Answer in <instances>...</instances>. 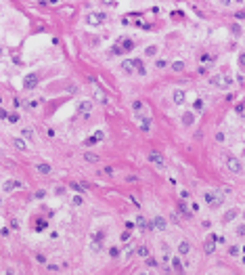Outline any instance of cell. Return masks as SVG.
Instances as JSON below:
<instances>
[{
    "instance_id": "cell-1",
    "label": "cell",
    "mask_w": 245,
    "mask_h": 275,
    "mask_svg": "<svg viewBox=\"0 0 245 275\" xmlns=\"http://www.w3.org/2000/svg\"><path fill=\"white\" fill-rule=\"evenodd\" d=\"M147 162L153 164V166H157L159 170L165 168V157H163L161 151H157V149H149V151H147Z\"/></svg>"
},
{
    "instance_id": "cell-2",
    "label": "cell",
    "mask_w": 245,
    "mask_h": 275,
    "mask_svg": "<svg viewBox=\"0 0 245 275\" xmlns=\"http://www.w3.org/2000/svg\"><path fill=\"white\" fill-rule=\"evenodd\" d=\"M203 202L208 204L210 208H220L222 202H224V197H222L220 193H216V191H205L203 193Z\"/></svg>"
},
{
    "instance_id": "cell-3",
    "label": "cell",
    "mask_w": 245,
    "mask_h": 275,
    "mask_svg": "<svg viewBox=\"0 0 245 275\" xmlns=\"http://www.w3.org/2000/svg\"><path fill=\"white\" fill-rule=\"evenodd\" d=\"M226 168L233 172V174H241L243 172V166H241V162L237 160L235 156H226Z\"/></svg>"
},
{
    "instance_id": "cell-4",
    "label": "cell",
    "mask_w": 245,
    "mask_h": 275,
    "mask_svg": "<svg viewBox=\"0 0 245 275\" xmlns=\"http://www.w3.org/2000/svg\"><path fill=\"white\" fill-rule=\"evenodd\" d=\"M172 103H174V105H185V103H187V93H185L182 88H174V93H172Z\"/></svg>"
},
{
    "instance_id": "cell-5",
    "label": "cell",
    "mask_w": 245,
    "mask_h": 275,
    "mask_svg": "<svg viewBox=\"0 0 245 275\" xmlns=\"http://www.w3.org/2000/svg\"><path fill=\"white\" fill-rule=\"evenodd\" d=\"M105 19H107L105 13H90L86 21H88L90 25H101V23H105Z\"/></svg>"
},
{
    "instance_id": "cell-6",
    "label": "cell",
    "mask_w": 245,
    "mask_h": 275,
    "mask_svg": "<svg viewBox=\"0 0 245 275\" xmlns=\"http://www.w3.org/2000/svg\"><path fill=\"white\" fill-rule=\"evenodd\" d=\"M25 185L21 181H15V179H9L4 181V185H2V191H13V189H23Z\"/></svg>"
},
{
    "instance_id": "cell-7",
    "label": "cell",
    "mask_w": 245,
    "mask_h": 275,
    "mask_svg": "<svg viewBox=\"0 0 245 275\" xmlns=\"http://www.w3.org/2000/svg\"><path fill=\"white\" fill-rule=\"evenodd\" d=\"M136 225L142 233H147V231H153L155 229V223H147V218L145 216H136Z\"/></svg>"
},
{
    "instance_id": "cell-8",
    "label": "cell",
    "mask_w": 245,
    "mask_h": 275,
    "mask_svg": "<svg viewBox=\"0 0 245 275\" xmlns=\"http://www.w3.org/2000/svg\"><path fill=\"white\" fill-rule=\"evenodd\" d=\"M13 147H15V149H19V151H27V149H29V145L25 143V137L23 139H21V137H15V139H13Z\"/></svg>"
},
{
    "instance_id": "cell-9",
    "label": "cell",
    "mask_w": 245,
    "mask_h": 275,
    "mask_svg": "<svg viewBox=\"0 0 245 275\" xmlns=\"http://www.w3.org/2000/svg\"><path fill=\"white\" fill-rule=\"evenodd\" d=\"M36 86H38V76H36V74L27 76V78L23 80V88L25 90H32V88H36Z\"/></svg>"
},
{
    "instance_id": "cell-10",
    "label": "cell",
    "mask_w": 245,
    "mask_h": 275,
    "mask_svg": "<svg viewBox=\"0 0 245 275\" xmlns=\"http://www.w3.org/2000/svg\"><path fill=\"white\" fill-rule=\"evenodd\" d=\"M203 250H205V254H214V252H216V237H214V235L208 237V241L203 244Z\"/></svg>"
},
{
    "instance_id": "cell-11",
    "label": "cell",
    "mask_w": 245,
    "mask_h": 275,
    "mask_svg": "<svg viewBox=\"0 0 245 275\" xmlns=\"http://www.w3.org/2000/svg\"><path fill=\"white\" fill-rule=\"evenodd\" d=\"M103 139H105V132L96 130V132H94V137H90V139H86V141H84V145H88V147H90V145L99 143V141H103Z\"/></svg>"
},
{
    "instance_id": "cell-12",
    "label": "cell",
    "mask_w": 245,
    "mask_h": 275,
    "mask_svg": "<svg viewBox=\"0 0 245 275\" xmlns=\"http://www.w3.org/2000/svg\"><path fill=\"white\" fill-rule=\"evenodd\" d=\"M237 216H239V210H228V212H224V216H222V223H224V225H228V223H231V221H235V218H237Z\"/></svg>"
},
{
    "instance_id": "cell-13",
    "label": "cell",
    "mask_w": 245,
    "mask_h": 275,
    "mask_svg": "<svg viewBox=\"0 0 245 275\" xmlns=\"http://www.w3.org/2000/svg\"><path fill=\"white\" fill-rule=\"evenodd\" d=\"M136 120H138L140 122V128H142V130H149V128H151V118H149V116H136Z\"/></svg>"
},
{
    "instance_id": "cell-14",
    "label": "cell",
    "mask_w": 245,
    "mask_h": 275,
    "mask_svg": "<svg viewBox=\"0 0 245 275\" xmlns=\"http://www.w3.org/2000/svg\"><path fill=\"white\" fill-rule=\"evenodd\" d=\"M119 46L124 48V53H128L134 48V40H130V38H119Z\"/></svg>"
},
{
    "instance_id": "cell-15",
    "label": "cell",
    "mask_w": 245,
    "mask_h": 275,
    "mask_svg": "<svg viewBox=\"0 0 245 275\" xmlns=\"http://www.w3.org/2000/svg\"><path fill=\"white\" fill-rule=\"evenodd\" d=\"M153 223H155V229H157V231H165V227H168V221H165L163 216H155Z\"/></svg>"
},
{
    "instance_id": "cell-16",
    "label": "cell",
    "mask_w": 245,
    "mask_h": 275,
    "mask_svg": "<svg viewBox=\"0 0 245 275\" xmlns=\"http://www.w3.org/2000/svg\"><path fill=\"white\" fill-rule=\"evenodd\" d=\"M189 252H191V244H189L187 239H182V241L178 244V254H180V256H187Z\"/></svg>"
},
{
    "instance_id": "cell-17",
    "label": "cell",
    "mask_w": 245,
    "mask_h": 275,
    "mask_svg": "<svg viewBox=\"0 0 245 275\" xmlns=\"http://www.w3.org/2000/svg\"><path fill=\"white\" fill-rule=\"evenodd\" d=\"M193 122H195V116H193V111H185V114H182V126H187V128H189Z\"/></svg>"
},
{
    "instance_id": "cell-18",
    "label": "cell",
    "mask_w": 245,
    "mask_h": 275,
    "mask_svg": "<svg viewBox=\"0 0 245 275\" xmlns=\"http://www.w3.org/2000/svg\"><path fill=\"white\" fill-rule=\"evenodd\" d=\"M178 210H180V214L185 218H193V212L187 208V202H178Z\"/></svg>"
},
{
    "instance_id": "cell-19",
    "label": "cell",
    "mask_w": 245,
    "mask_h": 275,
    "mask_svg": "<svg viewBox=\"0 0 245 275\" xmlns=\"http://www.w3.org/2000/svg\"><path fill=\"white\" fill-rule=\"evenodd\" d=\"M84 160L90 162V164H96L101 157H99V153H94V151H84Z\"/></svg>"
},
{
    "instance_id": "cell-20",
    "label": "cell",
    "mask_w": 245,
    "mask_h": 275,
    "mask_svg": "<svg viewBox=\"0 0 245 275\" xmlns=\"http://www.w3.org/2000/svg\"><path fill=\"white\" fill-rule=\"evenodd\" d=\"M122 67H124V72L126 74H132V72H136V65H134V59L132 61H124V63H122Z\"/></svg>"
},
{
    "instance_id": "cell-21",
    "label": "cell",
    "mask_w": 245,
    "mask_h": 275,
    "mask_svg": "<svg viewBox=\"0 0 245 275\" xmlns=\"http://www.w3.org/2000/svg\"><path fill=\"white\" fill-rule=\"evenodd\" d=\"M90 109H92V103H90V101H80V103H78V111L90 114Z\"/></svg>"
},
{
    "instance_id": "cell-22",
    "label": "cell",
    "mask_w": 245,
    "mask_h": 275,
    "mask_svg": "<svg viewBox=\"0 0 245 275\" xmlns=\"http://www.w3.org/2000/svg\"><path fill=\"white\" fill-rule=\"evenodd\" d=\"M157 53H159V46H157V44H151V46L145 48V57H155Z\"/></svg>"
},
{
    "instance_id": "cell-23",
    "label": "cell",
    "mask_w": 245,
    "mask_h": 275,
    "mask_svg": "<svg viewBox=\"0 0 245 275\" xmlns=\"http://www.w3.org/2000/svg\"><path fill=\"white\" fill-rule=\"evenodd\" d=\"M210 84H212V86H218V88H224V84H222V76H220V74L212 76V78H210Z\"/></svg>"
},
{
    "instance_id": "cell-24",
    "label": "cell",
    "mask_w": 245,
    "mask_h": 275,
    "mask_svg": "<svg viewBox=\"0 0 245 275\" xmlns=\"http://www.w3.org/2000/svg\"><path fill=\"white\" fill-rule=\"evenodd\" d=\"M38 172H40V174H50V172H52V166H50V164H38Z\"/></svg>"
},
{
    "instance_id": "cell-25",
    "label": "cell",
    "mask_w": 245,
    "mask_h": 275,
    "mask_svg": "<svg viewBox=\"0 0 245 275\" xmlns=\"http://www.w3.org/2000/svg\"><path fill=\"white\" fill-rule=\"evenodd\" d=\"M172 72H176V74L185 72V61H174L172 63Z\"/></svg>"
},
{
    "instance_id": "cell-26",
    "label": "cell",
    "mask_w": 245,
    "mask_h": 275,
    "mask_svg": "<svg viewBox=\"0 0 245 275\" xmlns=\"http://www.w3.org/2000/svg\"><path fill=\"white\" fill-rule=\"evenodd\" d=\"M94 99H99L101 103H109V99H107V97L103 95V93H101L99 88H94Z\"/></svg>"
},
{
    "instance_id": "cell-27",
    "label": "cell",
    "mask_w": 245,
    "mask_h": 275,
    "mask_svg": "<svg viewBox=\"0 0 245 275\" xmlns=\"http://www.w3.org/2000/svg\"><path fill=\"white\" fill-rule=\"evenodd\" d=\"M92 241H94V244H103V241H105V233H103V231H99V233H94Z\"/></svg>"
},
{
    "instance_id": "cell-28",
    "label": "cell",
    "mask_w": 245,
    "mask_h": 275,
    "mask_svg": "<svg viewBox=\"0 0 245 275\" xmlns=\"http://www.w3.org/2000/svg\"><path fill=\"white\" fill-rule=\"evenodd\" d=\"M136 254L142 256V258H147V256H149V248H147V246H140L138 250H136Z\"/></svg>"
},
{
    "instance_id": "cell-29",
    "label": "cell",
    "mask_w": 245,
    "mask_h": 275,
    "mask_svg": "<svg viewBox=\"0 0 245 275\" xmlns=\"http://www.w3.org/2000/svg\"><path fill=\"white\" fill-rule=\"evenodd\" d=\"M205 107V103H203V99H197V101H195V103H193V109H195V111H201V109Z\"/></svg>"
},
{
    "instance_id": "cell-30",
    "label": "cell",
    "mask_w": 245,
    "mask_h": 275,
    "mask_svg": "<svg viewBox=\"0 0 245 275\" xmlns=\"http://www.w3.org/2000/svg\"><path fill=\"white\" fill-rule=\"evenodd\" d=\"M172 267H174V271H178V273H182V271H185V269H182V263H180L178 258L172 261Z\"/></svg>"
},
{
    "instance_id": "cell-31",
    "label": "cell",
    "mask_w": 245,
    "mask_h": 275,
    "mask_svg": "<svg viewBox=\"0 0 245 275\" xmlns=\"http://www.w3.org/2000/svg\"><path fill=\"white\" fill-rule=\"evenodd\" d=\"M9 122H11V124H17V122H19V120H21V116H19V114H15V111H13V114H9Z\"/></svg>"
},
{
    "instance_id": "cell-32",
    "label": "cell",
    "mask_w": 245,
    "mask_h": 275,
    "mask_svg": "<svg viewBox=\"0 0 245 275\" xmlns=\"http://www.w3.org/2000/svg\"><path fill=\"white\" fill-rule=\"evenodd\" d=\"M155 67H157V70H165V67H168V61H165V59H157Z\"/></svg>"
},
{
    "instance_id": "cell-33",
    "label": "cell",
    "mask_w": 245,
    "mask_h": 275,
    "mask_svg": "<svg viewBox=\"0 0 245 275\" xmlns=\"http://www.w3.org/2000/svg\"><path fill=\"white\" fill-rule=\"evenodd\" d=\"M21 134H23L25 139H32V137H34V128H23V130H21Z\"/></svg>"
},
{
    "instance_id": "cell-34",
    "label": "cell",
    "mask_w": 245,
    "mask_h": 275,
    "mask_svg": "<svg viewBox=\"0 0 245 275\" xmlns=\"http://www.w3.org/2000/svg\"><path fill=\"white\" fill-rule=\"evenodd\" d=\"M147 267H151V269H157V261H155L153 256H147Z\"/></svg>"
},
{
    "instance_id": "cell-35",
    "label": "cell",
    "mask_w": 245,
    "mask_h": 275,
    "mask_svg": "<svg viewBox=\"0 0 245 275\" xmlns=\"http://www.w3.org/2000/svg\"><path fill=\"white\" fill-rule=\"evenodd\" d=\"M199 59L203 61V63H210V61H214V57H212V55H208V53H201V57H199Z\"/></svg>"
},
{
    "instance_id": "cell-36",
    "label": "cell",
    "mask_w": 245,
    "mask_h": 275,
    "mask_svg": "<svg viewBox=\"0 0 245 275\" xmlns=\"http://www.w3.org/2000/svg\"><path fill=\"white\" fill-rule=\"evenodd\" d=\"M228 254H231V256H239V254H241V250H239L237 246H231V248H228Z\"/></svg>"
},
{
    "instance_id": "cell-37",
    "label": "cell",
    "mask_w": 245,
    "mask_h": 275,
    "mask_svg": "<svg viewBox=\"0 0 245 275\" xmlns=\"http://www.w3.org/2000/svg\"><path fill=\"white\" fill-rule=\"evenodd\" d=\"M109 256H111V258H117V256H119V248H115V246H113V248L109 250Z\"/></svg>"
},
{
    "instance_id": "cell-38",
    "label": "cell",
    "mask_w": 245,
    "mask_h": 275,
    "mask_svg": "<svg viewBox=\"0 0 245 275\" xmlns=\"http://www.w3.org/2000/svg\"><path fill=\"white\" fill-rule=\"evenodd\" d=\"M46 269L50 273H59V271H61V267H57V265H46Z\"/></svg>"
},
{
    "instance_id": "cell-39",
    "label": "cell",
    "mask_w": 245,
    "mask_h": 275,
    "mask_svg": "<svg viewBox=\"0 0 245 275\" xmlns=\"http://www.w3.org/2000/svg\"><path fill=\"white\" fill-rule=\"evenodd\" d=\"M101 4H103V6H115L117 0H101Z\"/></svg>"
},
{
    "instance_id": "cell-40",
    "label": "cell",
    "mask_w": 245,
    "mask_h": 275,
    "mask_svg": "<svg viewBox=\"0 0 245 275\" xmlns=\"http://www.w3.org/2000/svg\"><path fill=\"white\" fill-rule=\"evenodd\" d=\"M132 109H134V111H140V109H142V103H140V101H132Z\"/></svg>"
},
{
    "instance_id": "cell-41",
    "label": "cell",
    "mask_w": 245,
    "mask_h": 275,
    "mask_svg": "<svg viewBox=\"0 0 245 275\" xmlns=\"http://www.w3.org/2000/svg\"><path fill=\"white\" fill-rule=\"evenodd\" d=\"M71 204H73V206H82V204H84V200H82L80 195H76V197L71 200Z\"/></svg>"
},
{
    "instance_id": "cell-42",
    "label": "cell",
    "mask_w": 245,
    "mask_h": 275,
    "mask_svg": "<svg viewBox=\"0 0 245 275\" xmlns=\"http://www.w3.org/2000/svg\"><path fill=\"white\" fill-rule=\"evenodd\" d=\"M71 187H73L76 191H86V187H84V185H80V183H71Z\"/></svg>"
},
{
    "instance_id": "cell-43",
    "label": "cell",
    "mask_w": 245,
    "mask_h": 275,
    "mask_svg": "<svg viewBox=\"0 0 245 275\" xmlns=\"http://www.w3.org/2000/svg\"><path fill=\"white\" fill-rule=\"evenodd\" d=\"M243 109H245V101H241V103H237V105H235V111H239V114H241Z\"/></svg>"
},
{
    "instance_id": "cell-44",
    "label": "cell",
    "mask_w": 245,
    "mask_h": 275,
    "mask_svg": "<svg viewBox=\"0 0 245 275\" xmlns=\"http://www.w3.org/2000/svg\"><path fill=\"white\" fill-rule=\"evenodd\" d=\"M42 4H50V6H57L59 4V0H40Z\"/></svg>"
},
{
    "instance_id": "cell-45",
    "label": "cell",
    "mask_w": 245,
    "mask_h": 275,
    "mask_svg": "<svg viewBox=\"0 0 245 275\" xmlns=\"http://www.w3.org/2000/svg\"><path fill=\"white\" fill-rule=\"evenodd\" d=\"M13 105H15V107H21V105H23V101H21L19 97H15V99H13Z\"/></svg>"
},
{
    "instance_id": "cell-46",
    "label": "cell",
    "mask_w": 245,
    "mask_h": 275,
    "mask_svg": "<svg viewBox=\"0 0 245 275\" xmlns=\"http://www.w3.org/2000/svg\"><path fill=\"white\" fill-rule=\"evenodd\" d=\"M231 30H233V34H235V36H241V27H239V25H233Z\"/></svg>"
},
{
    "instance_id": "cell-47",
    "label": "cell",
    "mask_w": 245,
    "mask_h": 275,
    "mask_svg": "<svg viewBox=\"0 0 245 275\" xmlns=\"http://www.w3.org/2000/svg\"><path fill=\"white\" fill-rule=\"evenodd\" d=\"M130 239V229L128 231H124V233H122V241H128Z\"/></svg>"
},
{
    "instance_id": "cell-48",
    "label": "cell",
    "mask_w": 245,
    "mask_h": 275,
    "mask_svg": "<svg viewBox=\"0 0 245 275\" xmlns=\"http://www.w3.org/2000/svg\"><path fill=\"white\" fill-rule=\"evenodd\" d=\"M103 174H113V166H107L105 170H103Z\"/></svg>"
},
{
    "instance_id": "cell-49",
    "label": "cell",
    "mask_w": 245,
    "mask_h": 275,
    "mask_svg": "<svg viewBox=\"0 0 245 275\" xmlns=\"http://www.w3.org/2000/svg\"><path fill=\"white\" fill-rule=\"evenodd\" d=\"M11 227L17 231V229H19V221H15V218H13V221H11Z\"/></svg>"
},
{
    "instance_id": "cell-50",
    "label": "cell",
    "mask_w": 245,
    "mask_h": 275,
    "mask_svg": "<svg viewBox=\"0 0 245 275\" xmlns=\"http://www.w3.org/2000/svg\"><path fill=\"white\" fill-rule=\"evenodd\" d=\"M235 19H239V21L245 19V13H235Z\"/></svg>"
},
{
    "instance_id": "cell-51",
    "label": "cell",
    "mask_w": 245,
    "mask_h": 275,
    "mask_svg": "<svg viewBox=\"0 0 245 275\" xmlns=\"http://www.w3.org/2000/svg\"><path fill=\"white\" fill-rule=\"evenodd\" d=\"M36 261H40V263H44L46 258H44V254H36Z\"/></svg>"
},
{
    "instance_id": "cell-52",
    "label": "cell",
    "mask_w": 245,
    "mask_h": 275,
    "mask_svg": "<svg viewBox=\"0 0 245 275\" xmlns=\"http://www.w3.org/2000/svg\"><path fill=\"white\" fill-rule=\"evenodd\" d=\"M197 74H201V76H203V74H208V67H197Z\"/></svg>"
},
{
    "instance_id": "cell-53",
    "label": "cell",
    "mask_w": 245,
    "mask_h": 275,
    "mask_svg": "<svg viewBox=\"0 0 245 275\" xmlns=\"http://www.w3.org/2000/svg\"><path fill=\"white\" fill-rule=\"evenodd\" d=\"M126 181H128V183H136V177H132V174H128V177H126Z\"/></svg>"
},
{
    "instance_id": "cell-54",
    "label": "cell",
    "mask_w": 245,
    "mask_h": 275,
    "mask_svg": "<svg viewBox=\"0 0 245 275\" xmlns=\"http://www.w3.org/2000/svg\"><path fill=\"white\" fill-rule=\"evenodd\" d=\"M216 141H220V143L224 141V134H222V132H218V134H216Z\"/></svg>"
},
{
    "instance_id": "cell-55",
    "label": "cell",
    "mask_w": 245,
    "mask_h": 275,
    "mask_svg": "<svg viewBox=\"0 0 245 275\" xmlns=\"http://www.w3.org/2000/svg\"><path fill=\"white\" fill-rule=\"evenodd\" d=\"M180 197H182V200H189V191H180Z\"/></svg>"
},
{
    "instance_id": "cell-56",
    "label": "cell",
    "mask_w": 245,
    "mask_h": 275,
    "mask_svg": "<svg viewBox=\"0 0 245 275\" xmlns=\"http://www.w3.org/2000/svg\"><path fill=\"white\" fill-rule=\"evenodd\" d=\"M239 63H241V67H245V55H241V57H239Z\"/></svg>"
},
{
    "instance_id": "cell-57",
    "label": "cell",
    "mask_w": 245,
    "mask_h": 275,
    "mask_svg": "<svg viewBox=\"0 0 245 275\" xmlns=\"http://www.w3.org/2000/svg\"><path fill=\"white\" fill-rule=\"evenodd\" d=\"M235 2H237V4H245V0H235Z\"/></svg>"
},
{
    "instance_id": "cell-58",
    "label": "cell",
    "mask_w": 245,
    "mask_h": 275,
    "mask_svg": "<svg viewBox=\"0 0 245 275\" xmlns=\"http://www.w3.org/2000/svg\"><path fill=\"white\" fill-rule=\"evenodd\" d=\"M220 2H222V4H228V2H231V0H220Z\"/></svg>"
}]
</instances>
